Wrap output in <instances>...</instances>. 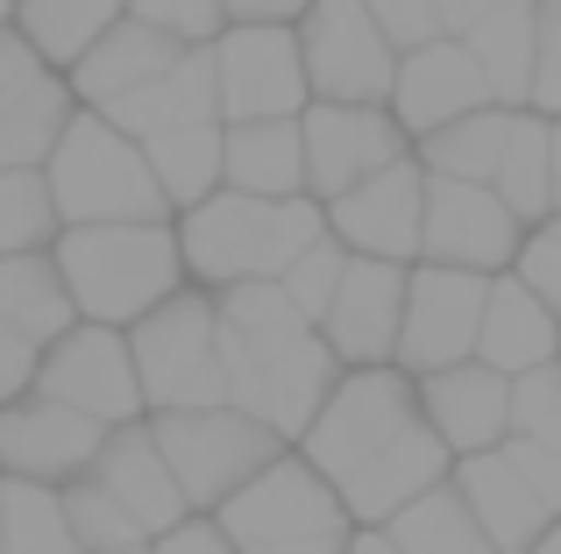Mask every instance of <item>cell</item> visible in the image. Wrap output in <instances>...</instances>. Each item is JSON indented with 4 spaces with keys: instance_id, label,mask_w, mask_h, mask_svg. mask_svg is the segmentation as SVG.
<instances>
[{
    "instance_id": "43",
    "label": "cell",
    "mask_w": 561,
    "mask_h": 554,
    "mask_svg": "<svg viewBox=\"0 0 561 554\" xmlns=\"http://www.w3.org/2000/svg\"><path fill=\"white\" fill-rule=\"evenodd\" d=\"M512 270H519L526 285H534L540 299H548L554 313H561V242L548 235V228H526V242H519V264H512Z\"/></svg>"
},
{
    "instance_id": "23",
    "label": "cell",
    "mask_w": 561,
    "mask_h": 554,
    "mask_svg": "<svg viewBox=\"0 0 561 554\" xmlns=\"http://www.w3.org/2000/svg\"><path fill=\"white\" fill-rule=\"evenodd\" d=\"M448 470H455V455L440 448V434L420 419V427H405L391 448H383V455L363 462V470L348 476V484L334 490V498L348 505V527H383V519L405 512V505L420 498V490L448 484Z\"/></svg>"
},
{
    "instance_id": "19",
    "label": "cell",
    "mask_w": 561,
    "mask_h": 554,
    "mask_svg": "<svg viewBox=\"0 0 561 554\" xmlns=\"http://www.w3.org/2000/svg\"><path fill=\"white\" fill-rule=\"evenodd\" d=\"M383 107L405 128V142H426L434 128L491 107V85H483V65L469 57V43L434 36V43H420V50H398V79H391V100H383Z\"/></svg>"
},
{
    "instance_id": "46",
    "label": "cell",
    "mask_w": 561,
    "mask_h": 554,
    "mask_svg": "<svg viewBox=\"0 0 561 554\" xmlns=\"http://www.w3.org/2000/svg\"><path fill=\"white\" fill-rule=\"evenodd\" d=\"M36 356H43V348H28L22 334L0 327V405H14L28 384H36Z\"/></svg>"
},
{
    "instance_id": "50",
    "label": "cell",
    "mask_w": 561,
    "mask_h": 554,
    "mask_svg": "<svg viewBox=\"0 0 561 554\" xmlns=\"http://www.w3.org/2000/svg\"><path fill=\"white\" fill-rule=\"evenodd\" d=\"M548 185H554V213H561V122H548Z\"/></svg>"
},
{
    "instance_id": "37",
    "label": "cell",
    "mask_w": 561,
    "mask_h": 554,
    "mask_svg": "<svg viewBox=\"0 0 561 554\" xmlns=\"http://www.w3.org/2000/svg\"><path fill=\"white\" fill-rule=\"evenodd\" d=\"M57 498H65V519H71V533H79V547H85V554H107V547H150V533H142L136 519H128L122 505H114L107 490L93 484V476L65 484Z\"/></svg>"
},
{
    "instance_id": "5",
    "label": "cell",
    "mask_w": 561,
    "mask_h": 554,
    "mask_svg": "<svg viewBox=\"0 0 561 554\" xmlns=\"http://www.w3.org/2000/svg\"><path fill=\"white\" fill-rule=\"evenodd\" d=\"M128 356H136L142 413H192V405H228L214 291H199V285L171 291L157 313H142L136 327H128Z\"/></svg>"
},
{
    "instance_id": "47",
    "label": "cell",
    "mask_w": 561,
    "mask_h": 554,
    "mask_svg": "<svg viewBox=\"0 0 561 554\" xmlns=\"http://www.w3.org/2000/svg\"><path fill=\"white\" fill-rule=\"evenodd\" d=\"M306 8H313V0H220L228 22H285V28H299Z\"/></svg>"
},
{
    "instance_id": "12",
    "label": "cell",
    "mask_w": 561,
    "mask_h": 554,
    "mask_svg": "<svg viewBox=\"0 0 561 554\" xmlns=\"http://www.w3.org/2000/svg\"><path fill=\"white\" fill-rule=\"evenodd\" d=\"M483 291H491V277H477V270L412 264L391 362L405 377H434V370H448V362H469L477 356V327H483Z\"/></svg>"
},
{
    "instance_id": "24",
    "label": "cell",
    "mask_w": 561,
    "mask_h": 554,
    "mask_svg": "<svg viewBox=\"0 0 561 554\" xmlns=\"http://www.w3.org/2000/svg\"><path fill=\"white\" fill-rule=\"evenodd\" d=\"M554 348H561V313L519 270H497L491 291H483L477 362H491L497 377H526V370H540V362H554Z\"/></svg>"
},
{
    "instance_id": "38",
    "label": "cell",
    "mask_w": 561,
    "mask_h": 554,
    "mask_svg": "<svg viewBox=\"0 0 561 554\" xmlns=\"http://www.w3.org/2000/svg\"><path fill=\"white\" fill-rule=\"evenodd\" d=\"M512 434L561 455V362H540V370L512 377Z\"/></svg>"
},
{
    "instance_id": "28",
    "label": "cell",
    "mask_w": 561,
    "mask_h": 554,
    "mask_svg": "<svg viewBox=\"0 0 561 554\" xmlns=\"http://www.w3.org/2000/svg\"><path fill=\"white\" fill-rule=\"evenodd\" d=\"M0 327L22 334L28 348H50L57 334L79 327V305H71L65 270H57V256H50V250L0 256Z\"/></svg>"
},
{
    "instance_id": "31",
    "label": "cell",
    "mask_w": 561,
    "mask_h": 554,
    "mask_svg": "<svg viewBox=\"0 0 561 554\" xmlns=\"http://www.w3.org/2000/svg\"><path fill=\"white\" fill-rule=\"evenodd\" d=\"M128 0H14V28L28 36V50L43 65L71 71L114 22H122Z\"/></svg>"
},
{
    "instance_id": "6",
    "label": "cell",
    "mask_w": 561,
    "mask_h": 554,
    "mask_svg": "<svg viewBox=\"0 0 561 554\" xmlns=\"http://www.w3.org/2000/svg\"><path fill=\"white\" fill-rule=\"evenodd\" d=\"M420 419H426L420 413V384H412L398 362L342 370V377H334V391H328V405L313 413V427H306L291 448H299V455L313 462L334 490H342L363 462L383 455V448H391L405 427H420Z\"/></svg>"
},
{
    "instance_id": "40",
    "label": "cell",
    "mask_w": 561,
    "mask_h": 554,
    "mask_svg": "<svg viewBox=\"0 0 561 554\" xmlns=\"http://www.w3.org/2000/svg\"><path fill=\"white\" fill-rule=\"evenodd\" d=\"M128 14H136V22H150L157 36L185 43V50H206V43L228 28L220 0H128Z\"/></svg>"
},
{
    "instance_id": "48",
    "label": "cell",
    "mask_w": 561,
    "mask_h": 554,
    "mask_svg": "<svg viewBox=\"0 0 561 554\" xmlns=\"http://www.w3.org/2000/svg\"><path fill=\"white\" fill-rule=\"evenodd\" d=\"M434 8H440V36H455V43H462L469 28H477L483 14L497 8V0H434Z\"/></svg>"
},
{
    "instance_id": "35",
    "label": "cell",
    "mask_w": 561,
    "mask_h": 554,
    "mask_svg": "<svg viewBox=\"0 0 561 554\" xmlns=\"http://www.w3.org/2000/svg\"><path fill=\"white\" fill-rule=\"evenodd\" d=\"M57 199L43 164H8L0 171V256H28V250H50L57 242Z\"/></svg>"
},
{
    "instance_id": "3",
    "label": "cell",
    "mask_w": 561,
    "mask_h": 554,
    "mask_svg": "<svg viewBox=\"0 0 561 554\" xmlns=\"http://www.w3.org/2000/svg\"><path fill=\"white\" fill-rule=\"evenodd\" d=\"M65 291L79 305V320L100 327H136L142 313L185 291V256L171 221H100V228H57L50 242Z\"/></svg>"
},
{
    "instance_id": "9",
    "label": "cell",
    "mask_w": 561,
    "mask_h": 554,
    "mask_svg": "<svg viewBox=\"0 0 561 554\" xmlns=\"http://www.w3.org/2000/svg\"><path fill=\"white\" fill-rule=\"evenodd\" d=\"M214 527L234 547H271V541H313V533H348V505L334 498V484L285 448L277 462H263L234 498L214 505Z\"/></svg>"
},
{
    "instance_id": "7",
    "label": "cell",
    "mask_w": 561,
    "mask_h": 554,
    "mask_svg": "<svg viewBox=\"0 0 561 554\" xmlns=\"http://www.w3.org/2000/svg\"><path fill=\"white\" fill-rule=\"evenodd\" d=\"M150 441H157V455L171 462V476H179V490H185L192 512H214V505L234 498L263 462L285 455V441H277L263 419H249L242 405L150 413Z\"/></svg>"
},
{
    "instance_id": "55",
    "label": "cell",
    "mask_w": 561,
    "mask_h": 554,
    "mask_svg": "<svg viewBox=\"0 0 561 554\" xmlns=\"http://www.w3.org/2000/svg\"><path fill=\"white\" fill-rule=\"evenodd\" d=\"M0 554H8V527H0Z\"/></svg>"
},
{
    "instance_id": "22",
    "label": "cell",
    "mask_w": 561,
    "mask_h": 554,
    "mask_svg": "<svg viewBox=\"0 0 561 554\" xmlns=\"http://www.w3.org/2000/svg\"><path fill=\"white\" fill-rule=\"evenodd\" d=\"M448 484L462 490V505L477 512L483 541H491L497 554H534V541L561 519L554 505L540 498V490L505 462V448H483V455H455Z\"/></svg>"
},
{
    "instance_id": "53",
    "label": "cell",
    "mask_w": 561,
    "mask_h": 554,
    "mask_svg": "<svg viewBox=\"0 0 561 554\" xmlns=\"http://www.w3.org/2000/svg\"><path fill=\"white\" fill-rule=\"evenodd\" d=\"M0 22H14V0H0Z\"/></svg>"
},
{
    "instance_id": "29",
    "label": "cell",
    "mask_w": 561,
    "mask_h": 554,
    "mask_svg": "<svg viewBox=\"0 0 561 554\" xmlns=\"http://www.w3.org/2000/svg\"><path fill=\"white\" fill-rule=\"evenodd\" d=\"M462 43L483 65V85L497 107H526V93H534V0H497Z\"/></svg>"
},
{
    "instance_id": "15",
    "label": "cell",
    "mask_w": 561,
    "mask_h": 554,
    "mask_svg": "<svg viewBox=\"0 0 561 554\" xmlns=\"http://www.w3.org/2000/svg\"><path fill=\"white\" fill-rule=\"evenodd\" d=\"M420 221H426V164L420 157H398L377 178H363L342 199H328V235L348 256L420 264Z\"/></svg>"
},
{
    "instance_id": "10",
    "label": "cell",
    "mask_w": 561,
    "mask_h": 554,
    "mask_svg": "<svg viewBox=\"0 0 561 554\" xmlns=\"http://www.w3.org/2000/svg\"><path fill=\"white\" fill-rule=\"evenodd\" d=\"M299 57L313 100H342V107H383L391 100L398 50L363 0H313L299 14Z\"/></svg>"
},
{
    "instance_id": "49",
    "label": "cell",
    "mask_w": 561,
    "mask_h": 554,
    "mask_svg": "<svg viewBox=\"0 0 561 554\" xmlns=\"http://www.w3.org/2000/svg\"><path fill=\"white\" fill-rule=\"evenodd\" d=\"M356 533V527H348ZM348 533H313V541H271V547H242V554H348Z\"/></svg>"
},
{
    "instance_id": "36",
    "label": "cell",
    "mask_w": 561,
    "mask_h": 554,
    "mask_svg": "<svg viewBox=\"0 0 561 554\" xmlns=\"http://www.w3.org/2000/svg\"><path fill=\"white\" fill-rule=\"evenodd\" d=\"M0 527H8V554H85L65 519V498L50 484H8L0 476Z\"/></svg>"
},
{
    "instance_id": "1",
    "label": "cell",
    "mask_w": 561,
    "mask_h": 554,
    "mask_svg": "<svg viewBox=\"0 0 561 554\" xmlns=\"http://www.w3.org/2000/svg\"><path fill=\"white\" fill-rule=\"evenodd\" d=\"M214 320H220V370H228V405H242L249 419L299 441L313 427V413L328 405L334 377V348L320 342V327L285 299L277 277H249V285L214 291Z\"/></svg>"
},
{
    "instance_id": "32",
    "label": "cell",
    "mask_w": 561,
    "mask_h": 554,
    "mask_svg": "<svg viewBox=\"0 0 561 554\" xmlns=\"http://www.w3.org/2000/svg\"><path fill=\"white\" fill-rule=\"evenodd\" d=\"M383 541H391L398 554H497L491 541H483L477 512L462 505L455 484H434V490H420L405 512H391L383 519Z\"/></svg>"
},
{
    "instance_id": "26",
    "label": "cell",
    "mask_w": 561,
    "mask_h": 554,
    "mask_svg": "<svg viewBox=\"0 0 561 554\" xmlns=\"http://www.w3.org/2000/svg\"><path fill=\"white\" fill-rule=\"evenodd\" d=\"M107 114L122 136L150 142V136H171V128H192V122H220V93H214V57L206 50H185L171 71H157L150 85L122 93L114 107H93Z\"/></svg>"
},
{
    "instance_id": "20",
    "label": "cell",
    "mask_w": 561,
    "mask_h": 554,
    "mask_svg": "<svg viewBox=\"0 0 561 554\" xmlns=\"http://www.w3.org/2000/svg\"><path fill=\"white\" fill-rule=\"evenodd\" d=\"M412 384H420V413L448 455H483L512 434V377H497L491 362L469 356L434 377H412Z\"/></svg>"
},
{
    "instance_id": "14",
    "label": "cell",
    "mask_w": 561,
    "mask_h": 554,
    "mask_svg": "<svg viewBox=\"0 0 561 554\" xmlns=\"http://www.w3.org/2000/svg\"><path fill=\"white\" fill-rule=\"evenodd\" d=\"M299 150H306V193L328 207L348 185L377 178L383 164L412 157L405 128L391 122V107H342V100H313L299 114Z\"/></svg>"
},
{
    "instance_id": "18",
    "label": "cell",
    "mask_w": 561,
    "mask_h": 554,
    "mask_svg": "<svg viewBox=\"0 0 561 554\" xmlns=\"http://www.w3.org/2000/svg\"><path fill=\"white\" fill-rule=\"evenodd\" d=\"M405 270L383 256H348L342 285H334L328 313H320V342L334 348L342 370H377L398 348V320H405Z\"/></svg>"
},
{
    "instance_id": "2",
    "label": "cell",
    "mask_w": 561,
    "mask_h": 554,
    "mask_svg": "<svg viewBox=\"0 0 561 554\" xmlns=\"http://www.w3.org/2000/svg\"><path fill=\"white\" fill-rule=\"evenodd\" d=\"M171 228H179V256H185L192 285L228 291V285H249V277H285L291 256L328 235V207L313 193L256 199V193H228L220 185L199 207L171 213Z\"/></svg>"
},
{
    "instance_id": "17",
    "label": "cell",
    "mask_w": 561,
    "mask_h": 554,
    "mask_svg": "<svg viewBox=\"0 0 561 554\" xmlns=\"http://www.w3.org/2000/svg\"><path fill=\"white\" fill-rule=\"evenodd\" d=\"M71 114H79L71 79L57 65H43L14 22H0V171L43 164V157L57 150Z\"/></svg>"
},
{
    "instance_id": "33",
    "label": "cell",
    "mask_w": 561,
    "mask_h": 554,
    "mask_svg": "<svg viewBox=\"0 0 561 554\" xmlns=\"http://www.w3.org/2000/svg\"><path fill=\"white\" fill-rule=\"evenodd\" d=\"M142 157H150L157 193L171 199V213L220 193V122H192V128H171V136H150Z\"/></svg>"
},
{
    "instance_id": "34",
    "label": "cell",
    "mask_w": 561,
    "mask_h": 554,
    "mask_svg": "<svg viewBox=\"0 0 561 554\" xmlns=\"http://www.w3.org/2000/svg\"><path fill=\"white\" fill-rule=\"evenodd\" d=\"M491 193L519 213L526 228H540L554 213V185H548V114L512 107V136H505V164H497Z\"/></svg>"
},
{
    "instance_id": "25",
    "label": "cell",
    "mask_w": 561,
    "mask_h": 554,
    "mask_svg": "<svg viewBox=\"0 0 561 554\" xmlns=\"http://www.w3.org/2000/svg\"><path fill=\"white\" fill-rule=\"evenodd\" d=\"M179 57H185V43L157 36L150 22H136V14L122 8V22H114L107 36H100L93 50H85L79 65L65 71V79H71V100H79V107H114L122 93H136V85H150L157 71H171Z\"/></svg>"
},
{
    "instance_id": "39",
    "label": "cell",
    "mask_w": 561,
    "mask_h": 554,
    "mask_svg": "<svg viewBox=\"0 0 561 554\" xmlns=\"http://www.w3.org/2000/svg\"><path fill=\"white\" fill-rule=\"evenodd\" d=\"M342 264H348V250H342L334 235H320L313 250H299V256L285 264V277H277V285H285V299L299 305V313L313 320V327H320V313H328L334 285H342Z\"/></svg>"
},
{
    "instance_id": "56",
    "label": "cell",
    "mask_w": 561,
    "mask_h": 554,
    "mask_svg": "<svg viewBox=\"0 0 561 554\" xmlns=\"http://www.w3.org/2000/svg\"><path fill=\"white\" fill-rule=\"evenodd\" d=\"M554 362H561V348H554Z\"/></svg>"
},
{
    "instance_id": "52",
    "label": "cell",
    "mask_w": 561,
    "mask_h": 554,
    "mask_svg": "<svg viewBox=\"0 0 561 554\" xmlns=\"http://www.w3.org/2000/svg\"><path fill=\"white\" fill-rule=\"evenodd\" d=\"M540 228H548V235H554V242H561V213H548V221H540Z\"/></svg>"
},
{
    "instance_id": "16",
    "label": "cell",
    "mask_w": 561,
    "mask_h": 554,
    "mask_svg": "<svg viewBox=\"0 0 561 554\" xmlns=\"http://www.w3.org/2000/svg\"><path fill=\"white\" fill-rule=\"evenodd\" d=\"M100 441H107V427H93L85 413L43 399V391H22L14 405H0V476L8 484H50V490L79 484L93 470Z\"/></svg>"
},
{
    "instance_id": "11",
    "label": "cell",
    "mask_w": 561,
    "mask_h": 554,
    "mask_svg": "<svg viewBox=\"0 0 561 554\" xmlns=\"http://www.w3.org/2000/svg\"><path fill=\"white\" fill-rule=\"evenodd\" d=\"M43 399L85 413L93 427H128L142 413V384H136V356H128V327H100V320H79L71 334H57L36 356V384Z\"/></svg>"
},
{
    "instance_id": "41",
    "label": "cell",
    "mask_w": 561,
    "mask_h": 554,
    "mask_svg": "<svg viewBox=\"0 0 561 554\" xmlns=\"http://www.w3.org/2000/svg\"><path fill=\"white\" fill-rule=\"evenodd\" d=\"M526 107L561 122V0H534V93Z\"/></svg>"
},
{
    "instance_id": "45",
    "label": "cell",
    "mask_w": 561,
    "mask_h": 554,
    "mask_svg": "<svg viewBox=\"0 0 561 554\" xmlns=\"http://www.w3.org/2000/svg\"><path fill=\"white\" fill-rule=\"evenodd\" d=\"M150 554H242V547H234L228 533L214 527V512H192V519H179L171 533H157Z\"/></svg>"
},
{
    "instance_id": "21",
    "label": "cell",
    "mask_w": 561,
    "mask_h": 554,
    "mask_svg": "<svg viewBox=\"0 0 561 554\" xmlns=\"http://www.w3.org/2000/svg\"><path fill=\"white\" fill-rule=\"evenodd\" d=\"M85 476H93V484L107 490V498L122 505L150 541H157V533H171L179 519H192L179 476H171V462L157 455V441H150V419L107 427V441H100V455H93V470H85Z\"/></svg>"
},
{
    "instance_id": "13",
    "label": "cell",
    "mask_w": 561,
    "mask_h": 554,
    "mask_svg": "<svg viewBox=\"0 0 561 554\" xmlns=\"http://www.w3.org/2000/svg\"><path fill=\"white\" fill-rule=\"evenodd\" d=\"M526 221L491 193V185H462V178H426V221H420V264H448V270H477L497 277L519 264Z\"/></svg>"
},
{
    "instance_id": "8",
    "label": "cell",
    "mask_w": 561,
    "mask_h": 554,
    "mask_svg": "<svg viewBox=\"0 0 561 554\" xmlns=\"http://www.w3.org/2000/svg\"><path fill=\"white\" fill-rule=\"evenodd\" d=\"M206 57H214L220 122H299V114L313 107L299 28H285V22H228L214 43H206Z\"/></svg>"
},
{
    "instance_id": "4",
    "label": "cell",
    "mask_w": 561,
    "mask_h": 554,
    "mask_svg": "<svg viewBox=\"0 0 561 554\" xmlns=\"http://www.w3.org/2000/svg\"><path fill=\"white\" fill-rule=\"evenodd\" d=\"M57 221L65 228H100V221H171V199L157 193V171L142 157L136 136L107 122V114L79 107L57 136V150L43 157Z\"/></svg>"
},
{
    "instance_id": "27",
    "label": "cell",
    "mask_w": 561,
    "mask_h": 554,
    "mask_svg": "<svg viewBox=\"0 0 561 554\" xmlns=\"http://www.w3.org/2000/svg\"><path fill=\"white\" fill-rule=\"evenodd\" d=\"M220 185L256 199L306 193L299 122H220Z\"/></svg>"
},
{
    "instance_id": "42",
    "label": "cell",
    "mask_w": 561,
    "mask_h": 554,
    "mask_svg": "<svg viewBox=\"0 0 561 554\" xmlns=\"http://www.w3.org/2000/svg\"><path fill=\"white\" fill-rule=\"evenodd\" d=\"M370 8V22L391 36V50H420V43L440 36V8L434 0H363Z\"/></svg>"
},
{
    "instance_id": "51",
    "label": "cell",
    "mask_w": 561,
    "mask_h": 554,
    "mask_svg": "<svg viewBox=\"0 0 561 554\" xmlns=\"http://www.w3.org/2000/svg\"><path fill=\"white\" fill-rule=\"evenodd\" d=\"M534 554H561V519H554V527H548V533L534 541Z\"/></svg>"
},
{
    "instance_id": "54",
    "label": "cell",
    "mask_w": 561,
    "mask_h": 554,
    "mask_svg": "<svg viewBox=\"0 0 561 554\" xmlns=\"http://www.w3.org/2000/svg\"><path fill=\"white\" fill-rule=\"evenodd\" d=\"M107 554H150V547H107Z\"/></svg>"
},
{
    "instance_id": "44",
    "label": "cell",
    "mask_w": 561,
    "mask_h": 554,
    "mask_svg": "<svg viewBox=\"0 0 561 554\" xmlns=\"http://www.w3.org/2000/svg\"><path fill=\"white\" fill-rule=\"evenodd\" d=\"M497 448H505V462H512V470H519L526 484H534L540 498H548L554 512H561V455H554V448H540V441H519V434H505Z\"/></svg>"
},
{
    "instance_id": "30",
    "label": "cell",
    "mask_w": 561,
    "mask_h": 554,
    "mask_svg": "<svg viewBox=\"0 0 561 554\" xmlns=\"http://www.w3.org/2000/svg\"><path fill=\"white\" fill-rule=\"evenodd\" d=\"M505 136H512V107H477L462 122L434 128L426 142H412V157L426 164V178H462V185H491L505 164Z\"/></svg>"
}]
</instances>
